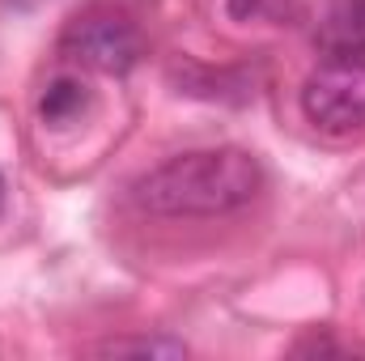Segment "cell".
Masks as SVG:
<instances>
[{
	"mask_svg": "<svg viewBox=\"0 0 365 361\" xmlns=\"http://www.w3.org/2000/svg\"><path fill=\"white\" fill-rule=\"evenodd\" d=\"M302 111L319 132L353 136L365 132V60L331 56L302 86Z\"/></svg>",
	"mask_w": 365,
	"mask_h": 361,
	"instance_id": "3957f363",
	"label": "cell"
},
{
	"mask_svg": "<svg viewBox=\"0 0 365 361\" xmlns=\"http://www.w3.org/2000/svg\"><path fill=\"white\" fill-rule=\"evenodd\" d=\"M314 39L327 56H361L365 60V0H336L323 13Z\"/></svg>",
	"mask_w": 365,
	"mask_h": 361,
	"instance_id": "277c9868",
	"label": "cell"
},
{
	"mask_svg": "<svg viewBox=\"0 0 365 361\" xmlns=\"http://www.w3.org/2000/svg\"><path fill=\"white\" fill-rule=\"evenodd\" d=\"M264 183L259 162L247 149H191L153 166L132 187V200L158 217H217L255 200Z\"/></svg>",
	"mask_w": 365,
	"mask_h": 361,
	"instance_id": "6da1fadb",
	"label": "cell"
},
{
	"mask_svg": "<svg viewBox=\"0 0 365 361\" xmlns=\"http://www.w3.org/2000/svg\"><path fill=\"white\" fill-rule=\"evenodd\" d=\"M90 106H93V93L77 73L51 77V81L43 86V93H38V119H43L47 128H73V123L86 119Z\"/></svg>",
	"mask_w": 365,
	"mask_h": 361,
	"instance_id": "5b68a950",
	"label": "cell"
},
{
	"mask_svg": "<svg viewBox=\"0 0 365 361\" xmlns=\"http://www.w3.org/2000/svg\"><path fill=\"white\" fill-rule=\"evenodd\" d=\"M0 208H4V179H0Z\"/></svg>",
	"mask_w": 365,
	"mask_h": 361,
	"instance_id": "ba28073f",
	"label": "cell"
},
{
	"mask_svg": "<svg viewBox=\"0 0 365 361\" xmlns=\"http://www.w3.org/2000/svg\"><path fill=\"white\" fill-rule=\"evenodd\" d=\"M60 51L102 77H123L140 64L145 56V34L140 26L128 17V13H115V9H90L81 17L68 21L64 39H60Z\"/></svg>",
	"mask_w": 365,
	"mask_h": 361,
	"instance_id": "7a4b0ae2",
	"label": "cell"
},
{
	"mask_svg": "<svg viewBox=\"0 0 365 361\" xmlns=\"http://www.w3.org/2000/svg\"><path fill=\"white\" fill-rule=\"evenodd\" d=\"M98 353H110V357H123V353H140V357H179L187 349H182L179 340L149 336V340H106V345H98Z\"/></svg>",
	"mask_w": 365,
	"mask_h": 361,
	"instance_id": "52a82bcc",
	"label": "cell"
},
{
	"mask_svg": "<svg viewBox=\"0 0 365 361\" xmlns=\"http://www.w3.org/2000/svg\"><path fill=\"white\" fill-rule=\"evenodd\" d=\"M230 26H293L302 0H217Z\"/></svg>",
	"mask_w": 365,
	"mask_h": 361,
	"instance_id": "8992f818",
	"label": "cell"
}]
</instances>
